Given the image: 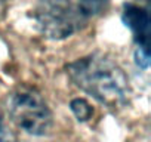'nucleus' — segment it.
<instances>
[{
  "instance_id": "1",
  "label": "nucleus",
  "mask_w": 151,
  "mask_h": 142,
  "mask_svg": "<svg viewBox=\"0 0 151 142\" xmlns=\"http://www.w3.org/2000/svg\"><path fill=\"white\" fill-rule=\"evenodd\" d=\"M67 74L77 87L108 108H120L129 102V80L107 55L91 53L74 61L67 65Z\"/></svg>"
},
{
  "instance_id": "2",
  "label": "nucleus",
  "mask_w": 151,
  "mask_h": 142,
  "mask_svg": "<svg viewBox=\"0 0 151 142\" xmlns=\"http://www.w3.org/2000/svg\"><path fill=\"white\" fill-rule=\"evenodd\" d=\"M6 104L12 121L24 132L40 136L52 127V113L36 87L28 85L15 87Z\"/></svg>"
},
{
  "instance_id": "3",
  "label": "nucleus",
  "mask_w": 151,
  "mask_h": 142,
  "mask_svg": "<svg viewBox=\"0 0 151 142\" xmlns=\"http://www.w3.org/2000/svg\"><path fill=\"white\" fill-rule=\"evenodd\" d=\"M85 16L71 0H39L34 19L39 30L49 39H65L80 28Z\"/></svg>"
},
{
  "instance_id": "4",
  "label": "nucleus",
  "mask_w": 151,
  "mask_h": 142,
  "mask_svg": "<svg viewBox=\"0 0 151 142\" xmlns=\"http://www.w3.org/2000/svg\"><path fill=\"white\" fill-rule=\"evenodd\" d=\"M122 18L123 22L132 30L139 47L150 52V15L147 9L136 5H124Z\"/></svg>"
},
{
  "instance_id": "5",
  "label": "nucleus",
  "mask_w": 151,
  "mask_h": 142,
  "mask_svg": "<svg viewBox=\"0 0 151 142\" xmlns=\"http://www.w3.org/2000/svg\"><path fill=\"white\" fill-rule=\"evenodd\" d=\"M110 0H79V11L83 16L98 15L105 11Z\"/></svg>"
},
{
  "instance_id": "6",
  "label": "nucleus",
  "mask_w": 151,
  "mask_h": 142,
  "mask_svg": "<svg viewBox=\"0 0 151 142\" xmlns=\"http://www.w3.org/2000/svg\"><path fill=\"white\" fill-rule=\"evenodd\" d=\"M70 108L74 113V115L77 117V120H80V121L89 120L92 117V114H93V110H92L91 104L86 99H80V98L73 99L71 104H70Z\"/></svg>"
},
{
  "instance_id": "7",
  "label": "nucleus",
  "mask_w": 151,
  "mask_h": 142,
  "mask_svg": "<svg viewBox=\"0 0 151 142\" xmlns=\"http://www.w3.org/2000/svg\"><path fill=\"white\" fill-rule=\"evenodd\" d=\"M0 142H17L12 130L6 124V120H5L2 110H0Z\"/></svg>"
},
{
  "instance_id": "8",
  "label": "nucleus",
  "mask_w": 151,
  "mask_h": 142,
  "mask_svg": "<svg viewBox=\"0 0 151 142\" xmlns=\"http://www.w3.org/2000/svg\"><path fill=\"white\" fill-rule=\"evenodd\" d=\"M135 61L141 68H144V70L148 68V65H150V52L145 50V49L138 47L136 52H135Z\"/></svg>"
}]
</instances>
